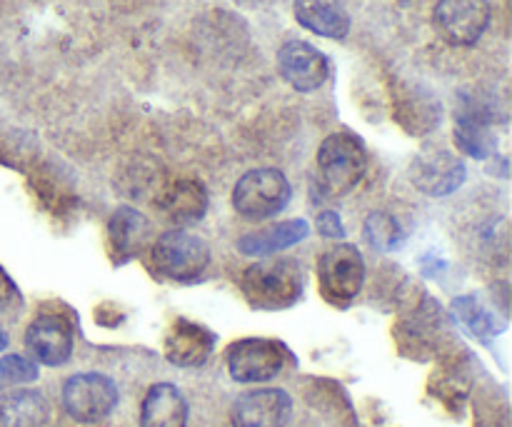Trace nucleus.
I'll return each mask as SVG.
<instances>
[{
    "label": "nucleus",
    "instance_id": "7",
    "mask_svg": "<svg viewBox=\"0 0 512 427\" xmlns=\"http://www.w3.org/2000/svg\"><path fill=\"white\" fill-rule=\"evenodd\" d=\"M60 400H63V408L68 413V418H73L75 423L95 425L118 408L120 393L118 385L108 375L78 373L65 380Z\"/></svg>",
    "mask_w": 512,
    "mask_h": 427
},
{
    "label": "nucleus",
    "instance_id": "1",
    "mask_svg": "<svg viewBox=\"0 0 512 427\" xmlns=\"http://www.w3.org/2000/svg\"><path fill=\"white\" fill-rule=\"evenodd\" d=\"M240 288H243L250 308L285 310L300 300L305 290V278L295 260H260V263L245 268Z\"/></svg>",
    "mask_w": 512,
    "mask_h": 427
},
{
    "label": "nucleus",
    "instance_id": "14",
    "mask_svg": "<svg viewBox=\"0 0 512 427\" xmlns=\"http://www.w3.org/2000/svg\"><path fill=\"white\" fill-rule=\"evenodd\" d=\"M153 235V225L138 213L135 208H118L108 220V245H110V258L118 265L130 263L138 258L150 243Z\"/></svg>",
    "mask_w": 512,
    "mask_h": 427
},
{
    "label": "nucleus",
    "instance_id": "2",
    "mask_svg": "<svg viewBox=\"0 0 512 427\" xmlns=\"http://www.w3.org/2000/svg\"><path fill=\"white\" fill-rule=\"evenodd\" d=\"M150 270L165 283H198L210 268V248L188 230H168L150 245Z\"/></svg>",
    "mask_w": 512,
    "mask_h": 427
},
{
    "label": "nucleus",
    "instance_id": "6",
    "mask_svg": "<svg viewBox=\"0 0 512 427\" xmlns=\"http://www.w3.org/2000/svg\"><path fill=\"white\" fill-rule=\"evenodd\" d=\"M365 283V260L350 243H335L320 255L318 285L320 295L330 305H348L358 298Z\"/></svg>",
    "mask_w": 512,
    "mask_h": 427
},
{
    "label": "nucleus",
    "instance_id": "24",
    "mask_svg": "<svg viewBox=\"0 0 512 427\" xmlns=\"http://www.w3.org/2000/svg\"><path fill=\"white\" fill-rule=\"evenodd\" d=\"M315 228H318V233L323 235L325 240H343L345 238L343 220H340V215L335 213V210H323V213L318 215V220H315Z\"/></svg>",
    "mask_w": 512,
    "mask_h": 427
},
{
    "label": "nucleus",
    "instance_id": "26",
    "mask_svg": "<svg viewBox=\"0 0 512 427\" xmlns=\"http://www.w3.org/2000/svg\"><path fill=\"white\" fill-rule=\"evenodd\" d=\"M403 3H408V0H403Z\"/></svg>",
    "mask_w": 512,
    "mask_h": 427
},
{
    "label": "nucleus",
    "instance_id": "15",
    "mask_svg": "<svg viewBox=\"0 0 512 427\" xmlns=\"http://www.w3.org/2000/svg\"><path fill=\"white\" fill-rule=\"evenodd\" d=\"M208 203V190H205L200 180L180 178L160 193L158 210L168 223L193 225L203 220V215L208 213Z\"/></svg>",
    "mask_w": 512,
    "mask_h": 427
},
{
    "label": "nucleus",
    "instance_id": "4",
    "mask_svg": "<svg viewBox=\"0 0 512 427\" xmlns=\"http://www.w3.org/2000/svg\"><path fill=\"white\" fill-rule=\"evenodd\" d=\"M293 198L288 178L278 168L245 173L233 188V208L245 220H268L283 213Z\"/></svg>",
    "mask_w": 512,
    "mask_h": 427
},
{
    "label": "nucleus",
    "instance_id": "20",
    "mask_svg": "<svg viewBox=\"0 0 512 427\" xmlns=\"http://www.w3.org/2000/svg\"><path fill=\"white\" fill-rule=\"evenodd\" d=\"M45 400L35 390H20L0 400V427H40L45 420Z\"/></svg>",
    "mask_w": 512,
    "mask_h": 427
},
{
    "label": "nucleus",
    "instance_id": "5",
    "mask_svg": "<svg viewBox=\"0 0 512 427\" xmlns=\"http://www.w3.org/2000/svg\"><path fill=\"white\" fill-rule=\"evenodd\" d=\"M290 360V350L280 340L243 338L225 353L228 375L240 385L268 383L278 378Z\"/></svg>",
    "mask_w": 512,
    "mask_h": 427
},
{
    "label": "nucleus",
    "instance_id": "9",
    "mask_svg": "<svg viewBox=\"0 0 512 427\" xmlns=\"http://www.w3.org/2000/svg\"><path fill=\"white\" fill-rule=\"evenodd\" d=\"M278 70L285 83L293 85L298 93H313L328 83L333 65L328 55L305 40H288L278 50Z\"/></svg>",
    "mask_w": 512,
    "mask_h": 427
},
{
    "label": "nucleus",
    "instance_id": "21",
    "mask_svg": "<svg viewBox=\"0 0 512 427\" xmlns=\"http://www.w3.org/2000/svg\"><path fill=\"white\" fill-rule=\"evenodd\" d=\"M365 240H368L373 248H378L380 253H393L403 245L405 233L400 228L398 220L388 213H370L365 220Z\"/></svg>",
    "mask_w": 512,
    "mask_h": 427
},
{
    "label": "nucleus",
    "instance_id": "10",
    "mask_svg": "<svg viewBox=\"0 0 512 427\" xmlns=\"http://www.w3.org/2000/svg\"><path fill=\"white\" fill-rule=\"evenodd\" d=\"M235 427H288L293 398L280 388H258L238 395L230 410Z\"/></svg>",
    "mask_w": 512,
    "mask_h": 427
},
{
    "label": "nucleus",
    "instance_id": "22",
    "mask_svg": "<svg viewBox=\"0 0 512 427\" xmlns=\"http://www.w3.org/2000/svg\"><path fill=\"white\" fill-rule=\"evenodd\" d=\"M40 375L38 363L23 355H3L0 358V385H28Z\"/></svg>",
    "mask_w": 512,
    "mask_h": 427
},
{
    "label": "nucleus",
    "instance_id": "25",
    "mask_svg": "<svg viewBox=\"0 0 512 427\" xmlns=\"http://www.w3.org/2000/svg\"><path fill=\"white\" fill-rule=\"evenodd\" d=\"M5 348H8V335H5L3 330H0V353H3Z\"/></svg>",
    "mask_w": 512,
    "mask_h": 427
},
{
    "label": "nucleus",
    "instance_id": "13",
    "mask_svg": "<svg viewBox=\"0 0 512 427\" xmlns=\"http://www.w3.org/2000/svg\"><path fill=\"white\" fill-rule=\"evenodd\" d=\"M215 350V335L193 320L178 318L165 335V358L178 368H200Z\"/></svg>",
    "mask_w": 512,
    "mask_h": 427
},
{
    "label": "nucleus",
    "instance_id": "16",
    "mask_svg": "<svg viewBox=\"0 0 512 427\" xmlns=\"http://www.w3.org/2000/svg\"><path fill=\"white\" fill-rule=\"evenodd\" d=\"M190 405L173 383H158L140 405V427H188Z\"/></svg>",
    "mask_w": 512,
    "mask_h": 427
},
{
    "label": "nucleus",
    "instance_id": "17",
    "mask_svg": "<svg viewBox=\"0 0 512 427\" xmlns=\"http://www.w3.org/2000/svg\"><path fill=\"white\" fill-rule=\"evenodd\" d=\"M310 235V225L303 218L285 220V223H275L270 228L255 230V233L243 235L238 240V250L248 258H268V255L288 250L293 245L303 243Z\"/></svg>",
    "mask_w": 512,
    "mask_h": 427
},
{
    "label": "nucleus",
    "instance_id": "3",
    "mask_svg": "<svg viewBox=\"0 0 512 427\" xmlns=\"http://www.w3.org/2000/svg\"><path fill=\"white\" fill-rule=\"evenodd\" d=\"M368 170V150L353 133H333L318 150V190L323 195H348Z\"/></svg>",
    "mask_w": 512,
    "mask_h": 427
},
{
    "label": "nucleus",
    "instance_id": "18",
    "mask_svg": "<svg viewBox=\"0 0 512 427\" xmlns=\"http://www.w3.org/2000/svg\"><path fill=\"white\" fill-rule=\"evenodd\" d=\"M295 20L310 33L343 40L350 33V15L340 0H295Z\"/></svg>",
    "mask_w": 512,
    "mask_h": 427
},
{
    "label": "nucleus",
    "instance_id": "11",
    "mask_svg": "<svg viewBox=\"0 0 512 427\" xmlns=\"http://www.w3.org/2000/svg\"><path fill=\"white\" fill-rule=\"evenodd\" d=\"M73 325L60 315H38L25 330V348L30 360L48 368H60L73 355Z\"/></svg>",
    "mask_w": 512,
    "mask_h": 427
},
{
    "label": "nucleus",
    "instance_id": "19",
    "mask_svg": "<svg viewBox=\"0 0 512 427\" xmlns=\"http://www.w3.org/2000/svg\"><path fill=\"white\" fill-rule=\"evenodd\" d=\"M455 143L465 155L475 160H488L495 155V133L483 110L463 108L455 118Z\"/></svg>",
    "mask_w": 512,
    "mask_h": 427
},
{
    "label": "nucleus",
    "instance_id": "12",
    "mask_svg": "<svg viewBox=\"0 0 512 427\" xmlns=\"http://www.w3.org/2000/svg\"><path fill=\"white\" fill-rule=\"evenodd\" d=\"M413 183L420 193L445 198L465 183V163L448 150H430L415 158Z\"/></svg>",
    "mask_w": 512,
    "mask_h": 427
},
{
    "label": "nucleus",
    "instance_id": "23",
    "mask_svg": "<svg viewBox=\"0 0 512 427\" xmlns=\"http://www.w3.org/2000/svg\"><path fill=\"white\" fill-rule=\"evenodd\" d=\"M453 310H455V315H458V318L468 325L470 333H475V335L495 333L493 320H490V315L485 313L478 303H475V298H458L453 303Z\"/></svg>",
    "mask_w": 512,
    "mask_h": 427
},
{
    "label": "nucleus",
    "instance_id": "8",
    "mask_svg": "<svg viewBox=\"0 0 512 427\" xmlns=\"http://www.w3.org/2000/svg\"><path fill=\"white\" fill-rule=\"evenodd\" d=\"M435 28L450 45H475L490 25L488 0H438Z\"/></svg>",
    "mask_w": 512,
    "mask_h": 427
}]
</instances>
